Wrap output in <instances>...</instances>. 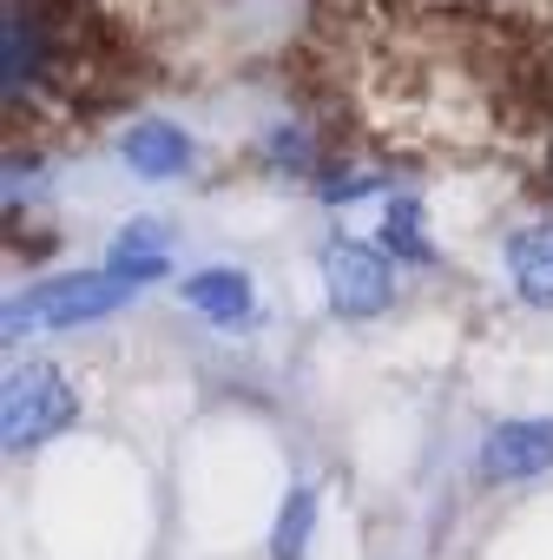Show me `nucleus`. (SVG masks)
<instances>
[{"label":"nucleus","instance_id":"2","mask_svg":"<svg viewBox=\"0 0 553 560\" xmlns=\"http://www.w3.org/2000/svg\"><path fill=\"white\" fill-rule=\"evenodd\" d=\"M126 298H132V284H126V277H113V270H67V277H54V284H34V298H21L8 311V337H21L27 324L34 330L93 324V317H113Z\"/></svg>","mask_w":553,"mask_h":560},{"label":"nucleus","instance_id":"3","mask_svg":"<svg viewBox=\"0 0 553 560\" xmlns=\"http://www.w3.org/2000/svg\"><path fill=\"white\" fill-rule=\"evenodd\" d=\"M323 291H330V311L337 317H376L396 298V270L369 244L337 237V244H323Z\"/></svg>","mask_w":553,"mask_h":560},{"label":"nucleus","instance_id":"6","mask_svg":"<svg viewBox=\"0 0 553 560\" xmlns=\"http://www.w3.org/2000/svg\"><path fill=\"white\" fill-rule=\"evenodd\" d=\"M119 152H126V165L139 178H178V172H191V139L178 126H165V119H139L119 139Z\"/></svg>","mask_w":553,"mask_h":560},{"label":"nucleus","instance_id":"4","mask_svg":"<svg viewBox=\"0 0 553 560\" xmlns=\"http://www.w3.org/2000/svg\"><path fill=\"white\" fill-rule=\"evenodd\" d=\"M481 481H527L540 468H553V416H533V422H494L481 435V455H474Z\"/></svg>","mask_w":553,"mask_h":560},{"label":"nucleus","instance_id":"5","mask_svg":"<svg viewBox=\"0 0 553 560\" xmlns=\"http://www.w3.org/2000/svg\"><path fill=\"white\" fill-rule=\"evenodd\" d=\"M0 40H8V106H27V93L54 80V27L27 0H8V34Z\"/></svg>","mask_w":553,"mask_h":560},{"label":"nucleus","instance_id":"7","mask_svg":"<svg viewBox=\"0 0 553 560\" xmlns=\"http://www.w3.org/2000/svg\"><path fill=\"white\" fill-rule=\"evenodd\" d=\"M185 304H191L198 317L224 324V330L250 324V311H257L250 277H244V270H191V277H185Z\"/></svg>","mask_w":553,"mask_h":560},{"label":"nucleus","instance_id":"8","mask_svg":"<svg viewBox=\"0 0 553 560\" xmlns=\"http://www.w3.org/2000/svg\"><path fill=\"white\" fill-rule=\"evenodd\" d=\"M507 270H514V291L527 304H546L553 311V218L507 237Z\"/></svg>","mask_w":553,"mask_h":560},{"label":"nucleus","instance_id":"10","mask_svg":"<svg viewBox=\"0 0 553 560\" xmlns=\"http://www.w3.org/2000/svg\"><path fill=\"white\" fill-rule=\"evenodd\" d=\"M310 534H317V488H291L284 514H276V527H270V560H304Z\"/></svg>","mask_w":553,"mask_h":560},{"label":"nucleus","instance_id":"1","mask_svg":"<svg viewBox=\"0 0 553 560\" xmlns=\"http://www.w3.org/2000/svg\"><path fill=\"white\" fill-rule=\"evenodd\" d=\"M73 416H80V396L54 363L8 370V389H0V442H8V455H34L40 442L73 429Z\"/></svg>","mask_w":553,"mask_h":560},{"label":"nucleus","instance_id":"13","mask_svg":"<svg viewBox=\"0 0 553 560\" xmlns=\"http://www.w3.org/2000/svg\"><path fill=\"white\" fill-rule=\"evenodd\" d=\"M369 191H376V178L343 172V178H330V185H323V205H356V198H369Z\"/></svg>","mask_w":553,"mask_h":560},{"label":"nucleus","instance_id":"9","mask_svg":"<svg viewBox=\"0 0 553 560\" xmlns=\"http://www.w3.org/2000/svg\"><path fill=\"white\" fill-rule=\"evenodd\" d=\"M165 250H172L165 224H158V218H132V224L113 237L106 270H113V277H126V284L139 291V284H152V277H165Z\"/></svg>","mask_w":553,"mask_h":560},{"label":"nucleus","instance_id":"11","mask_svg":"<svg viewBox=\"0 0 553 560\" xmlns=\"http://www.w3.org/2000/svg\"><path fill=\"white\" fill-rule=\"evenodd\" d=\"M383 237H389V250H396L402 264H428V257H435L428 224H422V198H409V191L383 205Z\"/></svg>","mask_w":553,"mask_h":560},{"label":"nucleus","instance_id":"12","mask_svg":"<svg viewBox=\"0 0 553 560\" xmlns=\"http://www.w3.org/2000/svg\"><path fill=\"white\" fill-rule=\"evenodd\" d=\"M263 159H270V172H317V145H310V132H297V126H276L270 139H263Z\"/></svg>","mask_w":553,"mask_h":560},{"label":"nucleus","instance_id":"14","mask_svg":"<svg viewBox=\"0 0 553 560\" xmlns=\"http://www.w3.org/2000/svg\"><path fill=\"white\" fill-rule=\"evenodd\" d=\"M527 8H533V21L546 27V40H553V0H527Z\"/></svg>","mask_w":553,"mask_h":560}]
</instances>
